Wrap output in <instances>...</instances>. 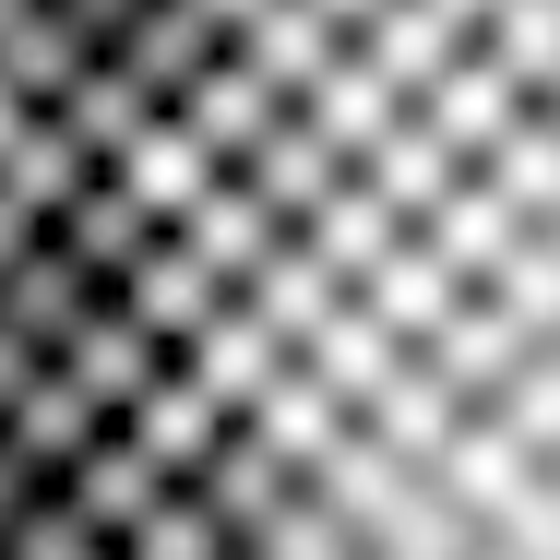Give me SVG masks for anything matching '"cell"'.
I'll list each match as a JSON object with an SVG mask.
<instances>
[{"instance_id": "obj_1", "label": "cell", "mask_w": 560, "mask_h": 560, "mask_svg": "<svg viewBox=\"0 0 560 560\" xmlns=\"http://www.w3.org/2000/svg\"><path fill=\"white\" fill-rule=\"evenodd\" d=\"M0 560H560V0H84L0 179Z\"/></svg>"}, {"instance_id": "obj_2", "label": "cell", "mask_w": 560, "mask_h": 560, "mask_svg": "<svg viewBox=\"0 0 560 560\" xmlns=\"http://www.w3.org/2000/svg\"><path fill=\"white\" fill-rule=\"evenodd\" d=\"M60 24H72V0H0V167H12V143H24V108H36V84H48Z\"/></svg>"}]
</instances>
